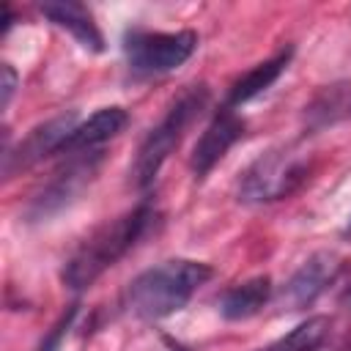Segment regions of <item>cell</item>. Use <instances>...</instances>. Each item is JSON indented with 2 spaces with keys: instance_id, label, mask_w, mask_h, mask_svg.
Returning a JSON list of instances; mask_svg holds the SVG:
<instances>
[{
  "instance_id": "cell-1",
  "label": "cell",
  "mask_w": 351,
  "mask_h": 351,
  "mask_svg": "<svg viewBox=\"0 0 351 351\" xmlns=\"http://www.w3.org/2000/svg\"><path fill=\"white\" fill-rule=\"evenodd\" d=\"M156 219L154 208L148 203H140L137 208L99 225L66 261L63 266V282L71 291H82L88 285H93L110 266H115L151 228V222Z\"/></svg>"
},
{
  "instance_id": "cell-2",
  "label": "cell",
  "mask_w": 351,
  "mask_h": 351,
  "mask_svg": "<svg viewBox=\"0 0 351 351\" xmlns=\"http://www.w3.org/2000/svg\"><path fill=\"white\" fill-rule=\"evenodd\" d=\"M211 280V266L200 261L173 258L137 274L126 288L129 310L143 321H159L178 313L195 291Z\"/></svg>"
},
{
  "instance_id": "cell-3",
  "label": "cell",
  "mask_w": 351,
  "mask_h": 351,
  "mask_svg": "<svg viewBox=\"0 0 351 351\" xmlns=\"http://www.w3.org/2000/svg\"><path fill=\"white\" fill-rule=\"evenodd\" d=\"M208 104V90L206 85H192L186 88L165 112V118L145 134V140L137 148V156L132 162V181L137 189H148L156 178V173L162 170V165L167 162V156L178 148L184 132L189 129V123L206 110Z\"/></svg>"
},
{
  "instance_id": "cell-4",
  "label": "cell",
  "mask_w": 351,
  "mask_h": 351,
  "mask_svg": "<svg viewBox=\"0 0 351 351\" xmlns=\"http://www.w3.org/2000/svg\"><path fill=\"white\" fill-rule=\"evenodd\" d=\"M307 178V159L293 148H271L261 154L239 181V200L250 206L274 203L293 195Z\"/></svg>"
},
{
  "instance_id": "cell-5",
  "label": "cell",
  "mask_w": 351,
  "mask_h": 351,
  "mask_svg": "<svg viewBox=\"0 0 351 351\" xmlns=\"http://www.w3.org/2000/svg\"><path fill=\"white\" fill-rule=\"evenodd\" d=\"M197 49L192 30L159 33V30H129L123 36V52L137 74H165L184 66Z\"/></svg>"
},
{
  "instance_id": "cell-6",
  "label": "cell",
  "mask_w": 351,
  "mask_h": 351,
  "mask_svg": "<svg viewBox=\"0 0 351 351\" xmlns=\"http://www.w3.org/2000/svg\"><path fill=\"white\" fill-rule=\"evenodd\" d=\"M99 165H101V151L69 154V162L63 167H58L52 173V178L33 195V200L27 206V217L30 219H47V217L63 211L93 181Z\"/></svg>"
},
{
  "instance_id": "cell-7",
  "label": "cell",
  "mask_w": 351,
  "mask_h": 351,
  "mask_svg": "<svg viewBox=\"0 0 351 351\" xmlns=\"http://www.w3.org/2000/svg\"><path fill=\"white\" fill-rule=\"evenodd\" d=\"M74 129H77V115L74 112H63V115H55L44 123L33 126L14 148H5V154H3V178L11 181L14 176L38 165L44 156L60 154Z\"/></svg>"
},
{
  "instance_id": "cell-8",
  "label": "cell",
  "mask_w": 351,
  "mask_h": 351,
  "mask_svg": "<svg viewBox=\"0 0 351 351\" xmlns=\"http://www.w3.org/2000/svg\"><path fill=\"white\" fill-rule=\"evenodd\" d=\"M343 269V258L332 250H321L313 252L285 282L282 288V304L288 310H304L310 307L340 274Z\"/></svg>"
},
{
  "instance_id": "cell-9",
  "label": "cell",
  "mask_w": 351,
  "mask_h": 351,
  "mask_svg": "<svg viewBox=\"0 0 351 351\" xmlns=\"http://www.w3.org/2000/svg\"><path fill=\"white\" fill-rule=\"evenodd\" d=\"M244 134V121L233 112V107H222L208 126L203 129V134L197 137L192 156H189V167L195 173V178H203L214 170V165L230 151V145Z\"/></svg>"
},
{
  "instance_id": "cell-10",
  "label": "cell",
  "mask_w": 351,
  "mask_h": 351,
  "mask_svg": "<svg viewBox=\"0 0 351 351\" xmlns=\"http://www.w3.org/2000/svg\"><path fill=\"white\" fill-rule=\"evenodd\" d=\"M129 123V115L123 107H101L93 115H88V121L77 123V129L71 132V137L66 140L60 154H88V151H99L107 140H112L115 134H121Z\"/></svg>"
},
{
  "instance_id": "cell-11",
  "label": "cell",
  "mask_w": 351,
  "mask_h": 351,
  "mask_svg": "<svg viewBox=\"0 0 351 351\" xmlns=\"http://www.w3.org/2000/svg\"><path fill=\"white\" fill-rule=\"evenodd\" d=\"M351 118V82L337 80L315 90V96L304 107V129L321 132L326 126H335L340 121Z\"/></svg>"
},
{
  "instance_id": "cell-12",
  "label": "cell",
  "mask_w": 351,
  "mask_h": 351,
  "mask_svg": "<svg viewBox=\"0 0 351 351\" xmlns=\"http://www.w3.org/2000/svg\"><path fill=\"white\" fill-rule=\"evenodd\" d=\"M41 14L52 25L69 30L77 38V44H82L85 49H90V52H101L104 49V38H101V33H99L90 11L82 3H74V0H49V3H41Z\"/></svg>"
},
{
  "instance_id": "cell-13",
  "label": "cell",
  "mask_w": 351,
  "mask_h": 351,
  "mask_svg": "<svg viewBox=\"0 0 351 351\" xmlns=\"http://www.w3.org/2000/svg\"><path fill=\"white\" fill-rule=\"evenodd\" d=\"M269 299H271V277L258 274V277H250L228 288L219 296V315L228 321H244V318L258 315Z\"/></svg>"
},
{
  "instance_id": "cell-14",
  "label": "cell",
  "mask_w": 351,
  "mask_h": 351,
  "mask_svg": "<svg viewBox=\"0 0 351 351\" xmlns=\"http://www.w3.org/2000/svg\"><path fill=\"white\" fill-rule=\"evenodd\" d=\"M291 55H293V49L285 47V49H280L277 55H271L269 60H263V63L252 66L247 74H241V77L230 85V90H228V107H239V104L255 99L258 93H263V90L288 69Z\"/></svg>"
},
{
  "instance_id": "cell-15",
  "label": "cell",
  "mask_w": 351,
  "mask_h": 351,
  "mask_svg": "<svg viewBox=\"0 0 351 351\" xmlns=\"http://www.w3.org/2000/svg\"><path fill=\"white\" fill-rule=\"evenodd\" d=\"M263 351H340L335 343V329H332V318L326 315H313L307 321H302L299 326H293L285 337H280L277 343L266 346Z\"/></svg>"
},
{
  "instance_id": "cell-16",
  "label": "cell",
  "mask_w": 351,
  "mask_h": 351,
  "mask_svg": "<svg viewBox=\"0 0 351 351\" xmlns=\"http://www.w3.org/2000/svg\"><path fill=\"white\" fill-rule=\"evenodd\" d=\"M74 315H77V304H71L60 318H58V324L52 326V332L41 340V346H38V351H58L60 348V340H63V335L69 332V326H71V321H74Z\"/></svg>"
},
{
  "instance_id": "cell-17",
  "label": "cell",
  "mask_w": 351,
  "mask_h": 351,
  "mask_svg": "<svg viewBox=\"0 0 351 351\" xmlns=\"http://www.w3.org/2000/svg\"><path fill=\"white\" fill-rule=\"evenodd\" d=\"M0 74H3V82H0V107L5 110L11 104V99H14V90H16L19 77H16V71H14L11 63H3L0 66Z\"/></svg>"
}]
</instances>
